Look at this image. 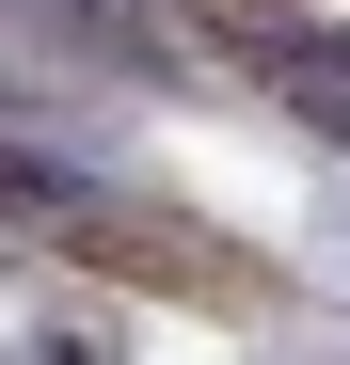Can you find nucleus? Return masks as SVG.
<instances>
[{
    "instance_id": "f257e3e1",
    "label": "nucleus",
    "mask_w": 350,
    "mask_h": 365,
    "mask_svg": "<svg viewBox=\"0 0 350 365\" xmlns=\"http://www.w3.org/2000/svg\"><path fill=\"white\" fill-rule=\"evenodd\" d=\"M255 64H271V80L303 96V111H319L334 143H350V48H319V32H286V16H271V32H255Z\"/></svg>"
}]
</instances>
